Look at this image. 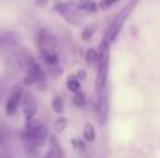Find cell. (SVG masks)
I'll return each mask as SVG.
<instances>
[{
	"instance_id": "cell-21",
	"label": "cell",
	"mask_w": 160,
	"mask_h": 158,
	"mask_svg": "<svg viewBox=\"0 0 160 158\" xmlns=\"http://www.w3.org/2000/svg\"><path fill=\"white\" fill-rule=\"evenodd\" d=\"M76 77H78V80H83V78H86V72H83V70H80V72L76 74Z\"/></svg>"
},
{
	"instance_id": "cell-17",
	"label": "cell",
	"mask_w": 160,
	"mask_h": 158,
	"mask_svg": "<svg viewBox=\"0 0 160 158\" xmlns=\"http://www.w3.org/2000/svg\"><path fill=\"white\" fill-rule=\"evenodd\" d=\"M53 128H55L56 133H62V132H63L65 129L68 128V119L65 116H59L58 119L55 120V125H53Z\"/></svg>"
},
{
	"instance_id": "cell-16",
	"label": "cell",
	"mask_w": 160,
	"mask_h": 158,
	"mask_svg": "<svg viewBox=\"0 0 160 158\" xmlns=\"http://www.w3.org/2000/svg\"><path fill=\"white\" fill-rule=\"evenodd\" d=\"M96 30H97V25H87V27H84V30L82 31V39L84 42H87V41H90L91 39V36H93V34L96 32Z\"/></svg>"
},
{
	"instance_id": "cell-10",
	"label": "cell",
	"mask_w": 160,
	"mask_h": 158,
	"mask_svg": "<svg viewBox=\"0 0 160 158\" xmlns=\"http://www.w3.org/2000/svg\"><path fill=\"white\" fill-rule=\"evenodd\" d=\"M76 8L78 10H82V11H88V13H94V11H97V4L96 2H93V0H80L78 3V6H76Z\"/></svg>"
},
{
	"instance_id": "cell-11",
	"label": "cell",
	"mask_w": 160,
	"mask_h": 158,
	"mask_svg": "<svg viewBox=\"0 0 160 158\" xmlns=\"http://www.w3.org/2000/svg\"><path fill=\"white\" fill-rule=\"evenodd\" d=\"M83 137H84V140H87L88 143L96 140V129H94V126L91 125L90 122H87L84 125V128H83Z\"/></svg>"
},
{
	"instance_id": "cell-14",
	"label": "cell",
	"mask_w": 160,
	"mask_h": 158,
	"mask_svg": "<svg viewBox=\"0 0 160 158\" xmlns=\"http://www.w3.org/2000/svg\"><path fill=\"white\" fill-rule=\"evenodd\" d=\"M86 62H87V64H90V66H94V64H97V59H98V52H97L94 48H90V49L86 50V56H84Z\"/></svg>"
},
{
	"instance_id": "cell-20",
	"label": "cell",
	"mask_w": 160,
	"mask_h": 158,
	"mask_svg": "<svg viewBox=\"0 0 160 158\" xmlns=\"http://www.w3.org/2000/svg\"><path fill=\"white\" fill-rule=\"evenodd\" d=\"M72 146L76 148V150H79V151H83V150H84V147H86L84 143H83L82 140H79V139H73L72 140Z\"/></svg>"
},
{
	"instance_id": "cell-5",
	"label": "cell",
	"mask_w": 160,
	"mask_h": 158,
	"mask_svg": "<svg viewBox=\"0 0 160 158\" xmlns=\"http://www.w3.org/2000/svg\"><path fill=\"white\" fill-rule=\"evenodd\" d=\"M20 106L22 109V115H24L25 122L34 119L37 112H38V104H37L35 97H34V94L31 91H24Z\"/></svg>"
},
{
	"instance_id": "cell-12",
	"label": "cell",
	"mask_w": 160,
	"mask_h": 158,
	"mask_svg": "<svg viewBox=\"0 0 160 158\" xmlns=\"http://www.w3.org/2000/svg\"><path fill=\"white\" fill-rule=\"evenodd\" d=\"M41 59L47 66L49 67H56L59 64V58L56 53H47V55H41Z\"/></svg>"
},
{
	"instance_id": "cell-7",
	"label": "cell",
	"mask_w": 160,
	"mask_h": 158,
	"mask_svg": "<svg viewBox=\"0 0 160 158\" xmlns=\"http://www.w3.org/2000/svg\"><path fill=\"white\" fill-rule=\"evenodd\" d=\"M25 73H27L25 78H24L25 86H32V84H39V83H44L45 81V72L41 67V64H39L35 59L31 62V64L28 66Z\"/></svg>"
},
{
	"instance_id": "cell-4",
	"label": "cell",
	"mask_w": 160,
	"mask_h": 158,
	"mask_svg": "<svg viewBox=\"0 0 160 158\" xmlns=\"http://www.w3.org/2000/svg\"><path fill=\"white\" fill-rule=\"evenodd\" d=\"M24 94V88L22 86H13L8 92V97L6 100V115L7 116H14L17 112V109L20 108V104H21V98Z\"/></svg>"
},
{
	"instance_id": "cell-23",
	"label": "cell",
	"mask_w": 160,
	"mask_h": 158,
	"mask_svg": "<svg viewBox=\"0 0 160 158\" xmlns=\"http://www.w3.org/2000/svg\"><path fill=\"white\" fill-rule=\"evenodd\" d=\"M79 2H80V0H79Z\"/></svg>"
},
{
	"instance_id": "cell-19",
	"label": "cell",
	"mask_w": 160,
	"mask_h": 158,
	"mask_svg": "<svg viewBox=\"0 0 160 158\" xmlns=\"http://www.w3.org/2000/svg\"><path fill=\"white\" fill-rule=\"evenodd\" d=\"M118 2H121V0H100V3L97 4V7L100 8V10L105 11L108 10V8H111L114 4H117Z\"/></svg>"
},
{
	"instance_id": "cell-22",
	"label": "cell",
	"mask_w": 160,
	"mask_h": 158,
	"mask_svg": "<svg viewBox=\"0 0 160 158\" xmlns=\"http://www.w3.org/2000/svg\"><path fill=\"white\" fill-rule=\"evenodd\" d=\"M45 2H48V0H37V3H39V4H44Z\"/></svg>"
},
{
	"instance_id": "cell-15",
	"label": "cell",
	"mask_w": 160,
	"mask_h": 158,
	"mask_svg": "<svg viewBox=\"0 0 160 158\" xmlns=\"http://www.w3.org/2000/svg\"><path fill=\"white\" fill-rule=\"evenodd\" d=\"M52 109H53V112L55 114H58V115H62V112H63V108H65V105H63V100H62V97H59V95H55L53 97V100H52Z\"/></svg>"
},
{
	"instance_id": "cell-2",
	"label": "cell",
	"mask_w": 160,
	"mask_h": 158,
	"mask_svg": "<svg viewBox=\"0 0 160 158\" xmlns=\"http://www.w3.org/2000/svg\"><path fill=\"white\" fill-rule=\"evenodd\" d=\"M97 52H98V59H97V76L94 81V88L97 94H100L107 87L108 69H110V44L102 39Z\"/></svg>"
},
{
	"instance_id": "cell-1",
	"label": "cell",
	"mask_w": 160,
	"mask_h": 158,
	"mask_svg": "<svg viewBox=\"0 0 160 158\" xmlns=\"http://www.w3.org/2000/svg\"><path fill=\"white\" fill-rule=\"evenodd\" d=\"M48 136H49L48 128L41 120L37 119H31L28 122H25V128L21 132V139L24 140L25 148H27V151H31V153L41 148V146L48 139Z\"/></svg>"
},
{
	"instance_id": "cell-8",
	"label": "cell",
	"mask_w": 160,
	"mask_h": 158,
	"mask_svg": "<svg viewBox=\"0 0 160 158\" xmlns=\"http://www.w3.org/2000/svg\"><path fill=\"white\" fill-rule=\"evenodd\" d=\"M97 95H98V98H97V101H96L94 108H96V114H97V116H98V120L101 123H104L105 120H107V115H108V101H107L105 90Z\"/></svg>"
},
{
	"instance_id": "cell-9",
	"label": "cell",
	"mask_w": 160,
	"mask_h": 158,
	"mask_svg": "<svg viewBox=\"0 0 160 158\" xmlns=\"http://www.w3.org/2000/svg\"><path fill=\"white\" fill-rule=\"evenodd\" d=\"M48 142H49V148H48L44 158H63V151H62L56 137L49 134L48 136Z\"/></svg>"
},
{
	"instance_id": "cell-3",
	"label": "cell",
	"mask_w": 160,
	"mask_h": 158,
	"mask_svg": "<svg viewBox=\"0 0 160 158\" xmlns=\"http://www.w3.org/2000/svg\"><path fill=\"white\" fill-rule=\"evenodd\" d=\"M138 3H139V0H131V2L128 3L127 6H124V7L121 8V11L114 17V20L111 21L110 27H108L107 31H105V35H104V41L105 42L110 44V42H112L114 39L118 36L122 25L125 24V21L128 20V17L132 14V11L135 10V7L138 6Z\"/></svg>"
},
{
	"instance_id": "cell-13",
	"label": "cell",
	"mask_w": 160,
	"mask_h": 158,
	"mask_svg": "<svg viewBox=\"0 0 160 158\" xmlns=\"http://www.w3.org/2000/svg\"><path fill=\"white\" fill-rule=\"evenodd\" d=\"M66 87H68V90L69 91H72V92H80V81L78 80V77L76 76H73V74H70L69 77H68V80H66Z\"/></svg>"
},
{
	"instance_id": "cell-6",
	"label": "cell",
	"mask_w": 160,
	"mask_h": 158,
	"mask_svg": "<svg viewBox=\"0 0 160 158\" xmlns=\"http://www.w3.org/2000/svg\"><path fill=\"white\" fill-rule=\"evenodd\" d=\"M56 48H58V41L52 34L47 32L45 30L38 32V49L41 55H47V53H56Z\"/></svg>"
},
{
	"instance_id": "cell-18",
	"label": "cell",
	"mask_w": 160,
	"mask_h": 158,
	"mask_svg": "<svg viewBox=\"0 0 160 158\" xmlns=\"http://www.w3.org/2000/svg\"><path fill=\"white\" fill-rule=\"evenodd\" d=\"M73 104H75L78 108H84L86 106V95L83 92H76L73 95Z\"/></svg>"
}]
</instances>
